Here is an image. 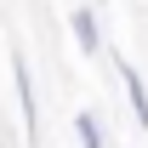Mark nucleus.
Masks as SVG:
<instances>
[{
  "label": "nucleus",
  "instance_id": "obj_1",
  "mask_svg": "<svg viewBox=\"0 0 148 148\" xmlns=\"http://www.w3.org/2000/svg\"><path fill=\"white\" fill-rule=\"evenodd\" d=\"M12 69H17V108H23V125H29V137L40 131V108H34V80H29V63L23 57H12Z\"/></svg>",
  "mask_w": 148,
  "mask_h": 148
},
{
  "label": "nucleus",
  "instance_id": "obj_3",
  "mask_svg": "<svg viewBox=\"0 0 148 148\" xmlns=\"http://www.w3.org/2000/svg\"><path fill=\"white\" fill-rule=\"evenodd\" d=\"M69 29H74V40H80V51H103V34H97V12L91 6H74Z\"/></svg>",
  "mask_w": 148,
  "mask_h": 148
},
{
  "label": "nucleus",
  "instance_id": "obj_2",
  "mask_svg": "<svg viewBox=\"0 0 148 148\" xmlns=\"http://www.w3.org/2000/svg\"><path fill=\"white\" fill-rule=\"evenodd\" d=\"M120 86H125V103H131V114H137V125H143V137H148V86L137 80L131 63H120Z\"/></svg>",
  "mask_w": 148,
  "mask_h": 148
},
{
  "label": "nucleus",
  "instance_id": "obj_4",
  "mask_svg": "<svg viewBox=\"0 0 148 148\" xmlns=\"http://www.w3.org/2000/svg\"><path fill=\"white\" fill-rule=\"evenodd\" d=\"M74 137H80V148H103V120L97 114H80L74 120Z\"/></svg>",
  "mask_w": 148,
  "mask_h": 148
}]
</instances>
